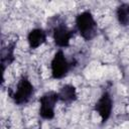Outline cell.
I'll use <instances>...</instances> for the list:
<instances>
[{"label":"cell","instance_id":"6da1fadb","mask_svg":"<svg viewBox=\"0 0 129 129\" xmlns=\"http://www.w3.org/2000/svg\"><path fill=\"white\" fill-rule=\"evenodd\" d=\"M76 26L80 35L86 40H91L97 34V22L90 11H84L76 17Z\"/></svg>","mask_w":129,"mask_h":129},{"label":"cell","instance_id":"7a4b0ae2","mask_svg":"<svg viewBox=\"0 0 129 129\" xmlns=\"http://www.w3.org/2000/svg\"><path fill=\"white\" fill-rule=\"evenodd\" d=\"M34 94L33 85L26 77H21L19 80L16 89L14 91H10V97L17 105H24L29 102Z\"/></svg>","mask_w":129,"mask_h":129},{"label":"cell","instance_id":"3957f363","mask_svg":"<svg viewBox=\"0 0 129 129\" xmlns=\"http://www.w3.org/2000/svg\"><path fill=\"white\" fill-rule=\"evenodd\" d=\"M58 93L49 91L44 93L39 99V115L41 118L50 120L54 117V107L58 101Z\"/></svg>","mask_w":129,"mask_h":129},{"label":"cell","instance_id":"277c9868","mask_svg":"<svg viewBox=\"0 0 129 129\" xmlns=\"http://www.w3.org/2000/svg\"><path fill=\"white\" fill-rule=\"evenodd\" d=\"M50 68H51V76L53 79H62L68 75L71 69V63L67 59L62 50L59 49L58 51L55 52L51 60Z\"/></svg>","mask_w":129,"mask_h":129},{"label":"cell","instance_id":"5b68a950","mask_svg":"<svg viewBox=\"0 0 129 129\" xmlns=\"http://www.w3.org/2000/svg\"><path fill=\"white\" fill-rule=\"evenodd\" d=\"M73 36H74V31L70 29L63 22H57V24H55L52 28L53 41L59 47L69 46Z\"/></svg>","mask_w":129,"mask_h":129},{"label":"cell","instance_id":"8992f818","mask_svg":"<svg viewBox=\"0 0 129 129\" xmlns=\"http://www.w3.org/2000/svg\"><path fill=\"white\" fill-rule=\"evenodd\" d=\"M95 111L100 115L101 121L105 123L112 114L113 109V101L111 98V95L108 92H104L102 96L99 98L95 105Z\"/></svg>","mask_w":129,"mask_h":129},{"label":"cell","instance_id":"52a82bcc","mask_svg":"<svg viewBox=\"0 0 129 129\" xmlns=\"http://www.w3.org/2000/svg\"><path fill=\"white\" fill-rule=\"evenodd\" d=\"M46 40V32L42 28H34L29 31L27 41L30 48H37Z\"/></svg>","mask_w":129,"mask_h":129},{"label":"cell","instance_id":"ba28073f","mask_svg":"<svg viewBox=\"0 0 129 129\" xmlns=\"http://www.w3.org/2000/svg\"><path fill=\"white\" fill-rule=\"evenodd\" d=\"M77 98H78L77 90L73 85H64L63 87H61L60 91L58 92V99L63 103L67 104L73 103L77 100Z\"/></svg>","mask_w":129,"mask_h":129},{"label":"cell","instance_id":"9c48e42d","mask_svg":"<svg viewBox=\"0 0 129 129\" xmlns=\"http://www.w3.org/2000/svg\"><path fill=\"white\" fill-rule=\"evenodd\" d=\"M15 42L8 43L6 46H3L1 49V64L2 71H5V67L12 63L14 60V49H15Z\"/></svg>","mask_w":129,"mask_h":129},{"label":"cell","instance_id":"30bf717a","mask_svg":"<svg viewBox=\"0 0 129 129\" xmlns=\"http://www.w3.org/2000/svg\"><path fill=\"white\" fill-rule=\"evenodd\" d=\"M116 16L122 26L129 25V3H122L117 7Z\"/></svg>","mask_w":129,"mask_h":129}]
</instances>
